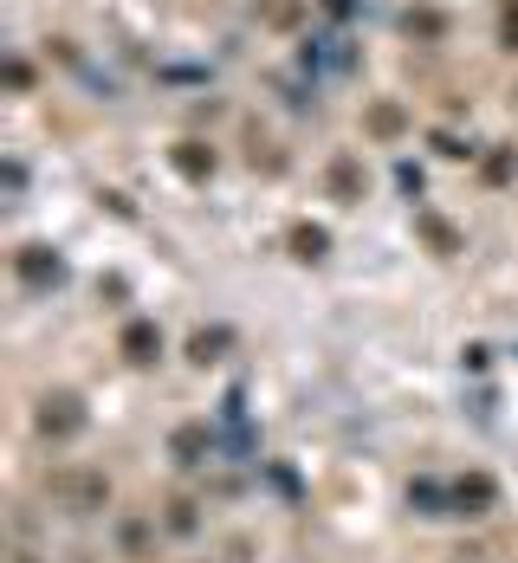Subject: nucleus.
Returning <instances> with one entry per match:
<instances>
[{
  "mask_svg": "<svg viewBox=\"0 0 518 563\" xmlns=\"http://www.w3.org/2000/svg\"><path fill=\"white\" fill-rule=\"evenodd\" d=\"M331 188H337V195H357V169H350V162H337V169H331Z\"/></svg>",
  "mask_w": 518,
  "mask_h": 563,
  "instance_id": "obj_9",
  "label": "nucleus"
},
{
  "mask_svg": "<svg viewBox=\"0 0 518 563\" xmlns=\"http://www.w3.org/2000/svg\"><path fill=\"white\" fill-rule=\"evenodd\" d=\"M324 246H331V240H324V227H292V253L298 259H324Z\"/></svg>",
  "mask_w": 518,
  "mask_h": 563,
  "instance_id": "obj_5",
  "label": "nucleus"
},
{
  "mask_svg": "<svg viewBox=\"0 0 518 563\" xmlns=\"http://www.w3.org/2000/svg\"><path fill=\"white\" fill-rule=\"evenodd\" d=\"M39 428H46V434H78V428H85V415H78V402H72V395H59V402H46Z\"/></svg>",
  "mask_w": 518,
  "mask_h": 563,
  "instance_id": "obj_3",
  "label": "nucleus"
},
{
  "mask_svg": "<svg viewBox=\"0 0 518 563\" xmlns=\"http://www.w3.org/2000/svg\"><path fill=\"white\" fill-rule=\"evenodd\" d=\"M221 350H227V331H195L188 337V356H195V363H221Z\"/></svg>",
  "mask_w": 518,
  "mask_h": 563,
  "instance_id": "obj_4",
  "label": "nucleus"
},
{
  "mask_svg": "<svg viewBox=\"0 0 518 563\" xmlns=\"http://www.w3.org/2000/svg\"><path fill=\"white\" fill-rule=\"evenodd\" d=\"M59 272H65V266L46 253V246H26V253H20V279H26V285H59Z\"/></svg>",
  "mask_w": 518,
  "mask_h": 563,
  "instance_id": "obj_2",
  "label": "nucleus"
},
{
  "mask_svg": "<svg viewBox=\"0 0 518 563\" xmlns=\"http://www.w3.org/2000/svg\"><path fill=\"white\" fill-rule=\"evenodd\" d=\"M175 169H182V175H214V156H201V143H182Z\"/></svg>",
  "mask_w": 518,
  "mask_h": 563,
  "instance_id": "obj_7",
  "label": "nucleus"
},
{
  "mask_svg": "<svg viewBox=\"0 0 518 563\" xmlns=\"http://www.w3.org/2000/svg\"><path fill=\"white\" fill-rule=\"evenodd\" d=\"M454 499H460V505H473V512H486V505H493V479H460Z\"/></svg>",
  "mask_w": 518,
  "mask_h": 563,
  "instance_id": "obj_6",
  "label": "nucleus"
},
{
  "mask_svg": "<svg viewBox=\"0 0 518 563\" xmlns=\"http://www.w3.org/2000/svg\"><path fill=\"white\" fill-rule=\"evenodd\" d=\"M201 447H208V434H201V428H182V434H175V460H182V466H195Z\"/></svg>",
  "mask_w": 518,
  "mask_h": 563,
  "instance_id": "obj_8",
  "label": "nucleus"
},
{
  "mask_svg": "<svg viewBox=\"0 0 518 563\" xmlns=\"http://www.w3.org/2000/svg\"><path fill=\"white\" fill-rule=\"evenodd\" d=\"M117 350L130 356V363H156L162 356V331L149 318H136V324H124V337H117Z\"/></svg>",
  "mask_w": 518,
  "mask_h": 563,
  "instance_id": "obj_1",
  "label": "nucleus"
}]
</instances>
